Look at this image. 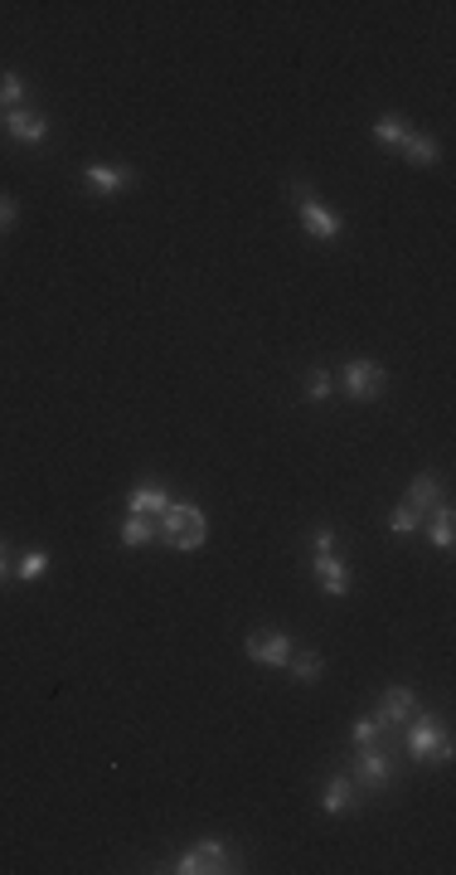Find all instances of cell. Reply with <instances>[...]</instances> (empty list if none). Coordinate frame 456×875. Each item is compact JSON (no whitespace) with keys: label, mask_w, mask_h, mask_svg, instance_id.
Returning <instances> with one entry per match:
<instances>
[{"label":"cell","mask_w":456,"mask_h":875,"mask_svg":"<svg viewBox=\"0 0 456 875\" xmlns=\"http://www.w3.org/2000/svg\"><path fill=\"white\" fill-rule=\"evenodd\" d=\"M156 540L160 545H170V550H185V555H194L200 545L209 540V516L194 501H175L170 496V506L156 516Z\"/></svg>","instance_id":"6da1fadb"},{"label":"cell","mask_w":456,"mask_h":875,"mask_svg":"<svg viewBox=\"0 0 456 875\" xmlns=\"http://www.w3.org/2000/svg\"><path fill=\"white\" fill-rule=\"evenodd\" d=\"M456 740L437 715H413L403 725V758L408 764H452Z\"/></svg>","instance_id":"7a4b0ae2"},{"label":"cell","mask_w":456,"mask_h":875,"mask_svg":"<svg viewBox=\"0 0 456 875\" xmlns=\"http://www.w3.org/2000/svg\"><path fill=\"white\" fill-rule=\"evenodd\" d=\"M399 774H403V758L389 750V740L359 744V750H355V764H349V778L359 784V792H365V798H374V792H389L393 784H399Z\"/></svg>","instance_id":"3957f363"},{"label":"cell","mask_w":456,"mask_h":875,"mask_svg":"<svg viewBox=\"0 0 456 875\" xmlns=\"http://www.w3.org/2000/svg\"><path fill=\"white\" fill-rule=\"evenodd\" d=\"M311 575L321 579L325 599H345L349 583H355L349 565H345L341 555H335V531H331V525H321V531L311 535Z\"/></svg>","instance_id":"277c9868"},{"label":"cell","mask_w":456,"mask_h":875,"mask_svg":"<svg viewBox=\"0 0 456 875\" xmlns=\"http://www.w3.org/2000/svg\"><path fill=\"white\" fill-rule=\"evenodd\" d=\"M389 390V370L369 356H349L345 370H341V394L349 404H374L379 394Z\"/></svg>","instance_id":"5b68a950"},{"label":"cell","mask_w":456,"mask_h":875,"mask_svg":"<svg viewBox=\"0 0 456 875\" xmlns=\"http://www.w3.org/2000/svg\"><path fill=\"white\" fill-rule=\"evenodd\" d=\"M170 871H180V875H229V871H243L238 866V851H229V842H194L190 851H180L175 856V866Z\"/></svg>","instance_id":"8992f818"},{"label":"cell","mask_w":456,"mask_h":875,"mask_svg":"<svg viewBox=\"0 0 456 875\" xmlns=\"http://www.w3.org/2000/svg\"><path fill=\"white\" fill-rule=\"evenodd\" d=\"M297 219H301V229H307L315 243H335L345 233V219L335 215L321 195H311L307 185H297Z\"/></svg>","instance_id":"52a82bcc"},{"label":"cell","mask_w":456,"mask_h":875,"mask_svg":"<svg viewBox=\"0 0 456 875\" xmlns=\"http://www.w3.org/2000/svg\"><path fill=\"white\" fill-rule=\"evenodd\" d=\"M84 185H88L92 200H112V195L132 190L136 171L122 166V161H116V166H112V161H88V166H84Z\"/></svg>","instance_id":"ba28073f"},{"label":"cell","mask_w":456,"mask_h":875,"mask_svg":"<svg viewBox=\"0 0 456 875\" xmlns=\"http://www.w3.org/2000/svg\"><path fill=\"white\" fill-rule=\"evenodd\" d=\"M0 127H5V136L10 142H20V146H44L49 142V117L44 112H34V108H10V112H0Z\"/></svg>","instance_id":"9c48e42d"},{"label":"cell","mask_w":456,"mask_h":875,"mask_svg":"<svg viewBox=\"0 0 456 875\" xmlns=\"http://www.w3.org/2000/svg\"><path fill=\"white\" fill-rule=\"evenodd\" d=\"M418 715V696H413V686H389L379 700H374V720H379L383 730H403L408 720Z\"/></svg>","instance_id":"30bf717a"},{"label":"cell","mask_w":456,"mask_h":875,"mask_svg":"<svg viewBox=\"0 0 456 875\" xmlns=\"http://www.w3.org/2000/svg\"><path fill=\"white\" fill-rule=\"evenodd\" d=\"M248 657L257 661V667H273V671H282L287 667V657H291V637L282 633V627H257V633H248Z\"/></svg>","instance_id":"8fae6325"},{"label":"cell","mask_w":456,"mask_h":875,"mask_svg":"<svg viewBox=\"0 0 456 875\" xmlns=\"http://www.w3.org/2000/svg\"><path fill=\"white\" fill-rule=\"evenodd\" d=\"M321 808H325V817H349L365 808V792H359V784L349 774H331L321 788Z\"/></svg>","instance_id":"7c38bea8"},{"label":"cell","mask_w":456,"mask_h":875,"mask_svg":"<svg viewBox=\"0 0 456 875\" xmlns=\"http://www.w3.org/2000/svg\"><path fill=\"white\" fill-rule=\"evenodd\" d=\"M442 496H447V486H442V477H437V472H418V477H413V486H408V496H403V501H408V506L418 511V516H427V511L437 506Z\"/></svg>","instance_id":"4fadbf2b"},{"label":"cell","mask_w":456,"mask_h":875,"mask_svg":"<svg viewBox=\"0 0 456 875\" xmlns=\"http://www.w3.org/2000/svg\"><path fill=\"white\" fill-rule=\"evenodd\" d=\"M403 161L408 166H418V171H432L442 161V146H437V136H427V132H408L403 136Z\"/></svg>","instance_id":"5bb4252c"},{"label":"cell","mask_w":456,"mask_h":875,"mask_svg":"<svg viewBox=\"0 0 456 875\" xmlns=\"http://www.w3.org/2000/svg\"><path fill=\"white\" fill-rule=\"evenodd\" d=\"M282 671H291V681H301V686H315L325 676V657L315 647H291V657H287V667Z\"/></svg>","instance_id":"9a60e30c"},{"label":"cell","mask_w":456,"mask_h":875,"mask_svg":"<svg viewBox=\"0 0 456 875\" xmlns=\"http://www.w3.org/2000/svg\"><path fill=\"white\" fill-rule=\"evenodd\" d=\"M170 506V492L166 486H132V496H126V511H132V516H160V511Z\"/></svg>","instance_id":"2e32d148"},{"label":"cell","mask_w":456,"mask_h":875,"mask_svg":"<svg viewBox=\"0 0 456 875\" xmlns=\"http://www.w3.org/2000/svg\"><path fill=\"white\" fill-rule=\"evenodd\" d=\"M427 521H432V550H452V531H456V511H452V501L442 496L437 506L427 511Z\"/></svg>","instance_id":"e0dca14e"},{"label":"cell","mask_w":456,"mask_h":875,"mask_svg":"<svg viewBox=\"0 0 456 875\" xmlns=\"http://www.w3.org/2000/svg\"><path fill=\"white\" fill-rule=\"evenodd\" d=\"M116 540H122L126 550H142V545L156 540V516H132V511H126V521H122V531H116Z\"/></svg>","instance_id":"ac0fdd59"},{"label":"cell","mask_w":456,"mask_h":875,"mask_svg":"<svg viewBox=\"0 0 456 875\" xmlns=\"http://www.w3.org/2000/svg\"><path fill=\"white\" fill-rule=\"evenodd\" d=\"M408 132H413V122H408L403 112H383L379 122H374V142L379 146H403Z\"/></svg>","instance_id":"d6986e66"},{"label":"cell","mask_w":456,"mask_h":875,"mask_svg":"<svg viewBox=\"0 0 456 875\" xmlns=\"http://www.w3.org/2000/svg\"><path fill=\"white\" fill-rule=\"evenodd\" d=\"M25 108V74L20 68H0V112Z\"/></svg>","instance_id":"ffe728a7"},{"label":"cell","mask_w":456,"mask_h":875,"mask_svg":"<svg viewBox=\"0 0 456 875\" xmlns=\"http://www.w3.org/2000/svg\"><path fill=\"white\" fill-rule=\"evenodd\" d=\"M389 531L393 535H418V531H427V516H418L408 501H399V506L389 511Z\"/></svg>","instance_id":"44dd1931"},{"label":"cell","mask_w":456,"mask_h":875,"mask_svg":"<svg viewBox=\"0 0 456 875\" xmlns=\"http://www.w3.org/2000/svg\"><path fill=\"white\" fill-rule=\"evenodd\" d=\"M49 575V550H25L20 555V565H15V579L20 583H34V579H44Z\"/></svg>","instance_id":"7402d4cb"},{"label":"cell","mask_w":456,"mask_h":875,"mask_svg":"<svg viewBox=\"0 0 456 875\" xmlns=\"http://www.w3.org/2000/svg\"><path fill=\"white\" fill-rule=\"evenodd\" d=\"M379 740H393V734L383 730L374 715H359L355 725H349V744H355V750H359V744H379Z\"/></svg>","instance_id":"603a6c76"},{"label":"cell","mask_w":456,"mask_h":875,"mask_svg":"<svg viewBox=\"0 0 456 875\" xmlns=\"http://www.w3.org/2000/svg\"><path fill=\"white\" fill-rule=\"evenodd\" d=\"M331 390H335L331 370H311V375H307V400L311 404H325V400H331Z\"/></svg>","instance_id":"cb8c5ba5"},{"label":"cell","mask_w":456,"mask_h":875,"mask_svg":"<svg viewBox=\"0 0 456 875\" xmlns=\"http://www.w3.org/2000/svg\"><path fill=\"white\" fill-rule=\"evenodd\" d=\"M15 225H20V205H15V195L0 190V233L15 229Z\"/></svg>","instance_id":"d4e9b609"},{"label":"cell","mask_w":456,"mask_h":875,"mask_svg":"<svg viewBox=\"0 0 456 875\" xmlns=\"http://www.w3.org/2000/svg\"><path fill=\"white\" fill-rule=\"evenodd\" d=\"M5 575H10V559H5V545H0V583H5Z\"/></svg>","instance_id":"484cf974"}]
</instances>
